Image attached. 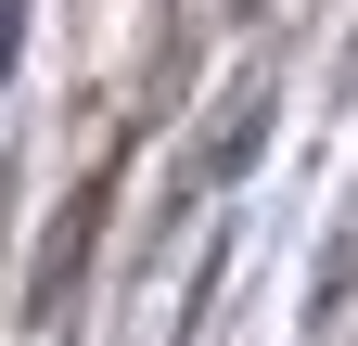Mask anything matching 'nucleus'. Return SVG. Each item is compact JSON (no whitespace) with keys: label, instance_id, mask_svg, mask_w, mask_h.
<instances>
[{"label":"nucleus","instance_id":"obj_1","mask_svg":"<svg viewBox=\"0 0 358 346\" xmlns=\"http://www.w3.org/2000/svg\"><path fill=\"white\" fill-rule=\"evenodd\" d=\"M256 141H268V90L243 77V90H231V116L205 128V154H192V180H243V167H256Z\"/></svg>","mask_w":358,"mask_h":346},{"label":"nucleus","instance_id":"obj_2","mask_svg":"<svg viewBox=\"0 0 358 346\" xmlns=\"http://www.w3.org/2000/svg\"><path fill=\"white\" fill-rule=\"evenodd\" d=\"M231 13H268V0H231Z\"/></svg>","mask_w":358,"mask_h":346}]
</instances>
